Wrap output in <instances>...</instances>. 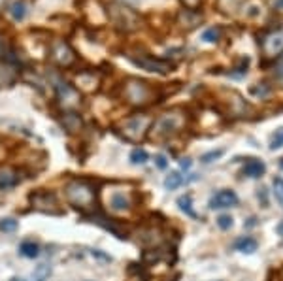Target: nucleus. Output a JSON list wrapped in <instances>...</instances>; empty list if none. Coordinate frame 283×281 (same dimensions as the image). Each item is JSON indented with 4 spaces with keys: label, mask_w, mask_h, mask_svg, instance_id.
I'll return each mask as SVG.
<instances>
[{
    "label": "nucleus",
    "mask_w": 283,
    "mask_h": 281,
    "mask_svg": "<svg viewBox=\"0 0 283 281\" xmlns=\"http://www.w3.org/2000/svg\"><path fill=\"white\" fill-rule=\"evenodd\" d=\"M14 80V74H12V70L8 68V66H0V85H4V83H8V81Z\"/></svg>",
    "instance_id": "obj_28"
},
{
    "label": "nucleus",
    "mask_w": 283,
    "mask_h": 281,
    "mask_svg": "<svg viewBox=\"0 0 283 281\" xmlns=\"http://www.w3.org/2000/svg\"><path fill=\"white\" fill-rule=\"evenodd\" d=\"M217 224H219V229L226 231V229H230V227H232V217L230 215H219L217 217Z\"/></svg>",
    "instance_id": "obj_30"
},
{
    "label": "nucleus",
    "mask_w": 283,
    "mask_h": 281,
    "mask_svg": "<svg viewBox=\"0 0 283 281\" xmlns=\"http://www.w3.org/2000/svg\"><path fill=\"white\" fill-rule=\"evenodd\" d=\"M181 125V119L176 116V114H164L163 117H159L155 123H153V132L159 134V136L168 138L170 134H174Z\"/></svg>",
    "instance_id": "obj_7"
},
{
    "label": "nucleus",
    "mask_w": 283,
    "mask_h": 281,
    "mask_svg": "<svg viewBox=\"0 0 283 281\" xmlns=\"http://www.w3.org/2000/svg\"><path fill=\"white\" fill-rule=\"evenodd\" d=\"M177 206H179V209L185 211L189 217H197V213H195V209H193V206H191V195L179 196V198H177Z\"/></svg>",
    "instance_id": "obj_18"
},
{
    "label": "nucleus",
    "mask_w": 283,
    "mask_h": 281,
    "mask_svg": "<svg viewBox=\"0 0 283 281\" xmlns=\"http://www.w3.org/2000/svg\"><path fill=\"white\" fill-rule=\"evenodd\" d=\"M63 123H64V127L68 129V132H76V130H79V127H81V119H79L76 114H66Z\"/></svg>",
    "instance_id": "obj_17"
},
{
    "label": "nucleus",
    "mask_w": 283,
    "mask_h": 281,
    "mask_svg": "<svg viewBox=\"0 0 283 281\" xmlns=\"http://www.w3.org/2000/svg\"><path fill=\"white\" fill-rule=\"evenodd\" d=\"M51 61H53L57 66H70V65H74L76 55H74L72 47L66 42L55 40V42L51 43Z\"/></svg>",
    "instance_id": "obj_4"
},
{
    "label": "nucleus",
    "mask_w": 283,
    "mask_h": 281,
    "mask_svg": "<svg viewBox=\"0 0 283 281\" xmlns=\"http://www.w3.org/2000/svg\"><path fill=\"white\" fill-rule=\"evenodd\" d=\"M181 168H183V170H189V168H191V160H189V159L181 160Z\"/></svg>",
    "instance_id": "obj_33"
},
{
    "label": "nucleus",
    "mask_w": 283,
    "mask_h": 281,
    "mask_svg": "<svg viewBox=\"0 0 283 281\" xmlns=\"http://www.w3.org/2000/svg\"><path fill=\"white\" fill-rule=\"evenodd\" d=\"M223 153H225V149H217V151L206 153V155H202V162H204V164H208V162H213V160L221 159V157H223Z\"/></svg>",
    "instance_id": "obj_27"
},
{
    "label": "nucleus",
    "mask_w": 283,
    "mask_h": 281,
    "mask_svg": "<svg viewBox=\"0 0 283 281\" xmlns=\"http://www.w3.org/2000/svg\"><path fill=\"white\" fill-rule=\"evenodd\" d=\"M130 61L134 63L136 66H140L144 70H149V72H159V74H168L174 65L168 63V61H161V59H153L149 55H140V57H130Z\"/></svg>",
    "instance_id": "obj_6"
},
{
    "label": "nucleus",
    "mask_w": 283,
    "mask_h": 281,
    "mask_svg": "<svg viewBox=\"0 0 283 281\" xmlns=\"http://www.w3.org/2000/svg\"><path fill=\"white\" fill-rule=\"evenodd\" d=\"M264 172H266V166L259 159H249L248 162H246V166H244V174H246L248 178H261Z\"/></svg>",
    "instance_id": "obj_12"
},
{
    "label": "nucleus",
    "mask_w": 283,
    "mask_h": 281,
    "mask_svg": "<svg viewBox=\"0 0 283 281\" xmlns=\"http://www.w3.org/2000/svg\"><path fill=\"white\" fill-rule=\"evenodd\" d=\"M276 78L283 83V55L279 57L277 61V66H276Z\"/></svg>",
    "instance_id": "obj_31"
},
{
    "label": "nucleus",
    "mask_w": 283,
    "mask_h": 281,
    "mask_svg": "<svg viewBox=\"0 0 283 281\" xmlns=\"http://www.w3.org/2000/svg\"><path fill=\"white\" fill-rule=\"evenodd\" d=\"M15 183H17V176L10 168H0V191L14 187Z\"/></svg>",
    "instance_id": "obj_14"
},
{
    "label": "nucleus",
    "mask_w": 283,
    "mask_h": 281,
    "mask_svg": "<svg viewBox=\"0 0 283 281\" xmlns=\"http://www.w3.org/2000/svg\"><path fill=\"white\" fill-rule=\"evenodd\" d=\"M112 206L117 211H125L128 208V200L125 198V195H113L112 196Z\"/></svg>",
    "instance_id": "obj_21"
},
{
    "label": "nucleus",
    "mask_w": 283,
    "mask_h": 281,
    "mask_svg": "<svg viewBox=\"0 0 283 281\" xmlns=\"http://www.w3.org/2000/svg\"><path fill=\"white\" fill-rule=\"evenodd\" d=\"M30 200H32V204H34L36 208L45 211V213H53V215L61 213V209H57L55 195H51V193L40 191V193H36V195H30Z\"/></svg>",
    "instance_id": "obj_9"
},
{
    "label": "nucleus",
    "mask_w": 283,
    "mask_h": 281,
    "mask_svg": "<svg viewBox=\"0 0 283 281\" xmlns=\"http://www.w3.org/2000/svg\"><path fill=\"white\" fill-rule=\"evenodd\" d=\"M10 281H23V279H19V277H12Z\"/></svg>",
    "instance_id": "obj_37"
},
{
    "label": "nucleus",
    "mask_w": 283,
    "mask_h": 281,
    "mask_svg": "<svg viewBox=\"0 0 283 281\" xmlns=\"http://www.w3.org/2000/svg\"><path fill=\"white\" fill-rule=\"evenodd\" d=\"M238 204V196L234 191L230 189H223L219 193H215L210 200V208L212 209H225V208H232Z\"/></svg>",
    "instance_id": "obj_11"
},
{
    "label": "nucleus",
    "mask_w": 283,
    "mask_h": 281,
    "mask_svg": "<svg viewBox=\"0 0 283 281\" xmlns=\"http://www.w3.org/2000/svg\"><path fill=\"white\" fill-rule=\"evenodd\" d=\"M151 96V89H149L144 81L132 80L127 85V98L132 104H146Z\"/></svg>",
    "instance_id": "obj_8"
},
{
    "label": "nucleus",
    "mask_w": 283,
    "mask_h": 281,
    "mask_svg": "<svg viewBox=\"0 0 283 281\" xmlns=\"http://www.w3.org/2000/svg\"><path fill=\"white\" fill-rule=\"evenodd\" d=\"M276 231H277V234H279V236H281V238H283V223L277 224V227H276Z\"/></svg>",
    "instance_id": "obj_35"
},
{
    "label": "nucleus",
    "mask_w": 283,
    "mask_h": 281,
    "mask_svg": "<svg viewBox=\"0 0 283 281\" xmlns=\"http://www.w3.org/2000/svg\"><path fill=\"white\" fill-rule=\"evenodd\" d=\"M8 0H0V10H2V8H4V4H6Z\"/></svg>",
    "instance_id": "obj_36"
},
{
    "label": "nucleus",
    "mask_w": 283,
    "mask_h": 281,
    "mask_svg": "<svg viewBox=\"0 0 283 281\" xmlns=\"http://www.w3.org/2000/svg\"><path fill=\"white\" fill-rule=\"evenodd\" d=\"M272 185H274V195H276V200L279 202V204H283V178H274Z\"/></svg>",
    "instance_id": "obj_24"
},
{
    "label": "nucleus",
    "mask_w": 283,
    "mask_h": 281,
    "mask_svg": "<svg viewBox=\"0 0 283 281\" xmlns=\"http://www.w3.org/2000/svg\"><path fill=\"white\" fill-rule=\"evenodd\" d=\"M181 4L185 6L187 12H197V10H200L202 0H181Z\"/></svg>",
    "instance_id": "obj_29"
},
{
    "label": "nucleus",
    "mask_w": 283,
    "mask_h": 281,
    "mask_svg": "<svg viewBox=\"0 0 283 281\" xmlns=\"http://www.w3.org/2000/svg\"><path fill=\"white\" fill-rule=\"evenodd\" d=\"M279 147H283V127L274 132L272 142H270V149H279Z\"/></svg>",
    "instance_id": "obj_25"
},
{
    "label": "nucleus",
    "mask_w": 283,
    "mask_h": 281,
    "mask_svg": "<svg viewBox=\"0 0 283 281\" xmlns=\"http://www.w3.org/2000/svg\"><path fill=\"white\" fill-rule=\"evenodd\" d=\"M155 164L159 166L161 170H164V168L168 166V162H166V157H164V155H157V157H155Z\"/></svg>",
    "instance_id": "obj_32"
},
{
    "label": "nucleus",
    "mask_w": 283,
    "mask_h": 281,
    "mask_svg": "<svg viewBox=\"0 0 283 281\" xmlns=\"http://www.w3.org/2000/svg\"><path fill=\"white\" fill-rule=\"evenodd\" d=\"M221 38V29L219 27H212V29H208L202 32V40H206V42H217Z\"/></svg>",
    "instance_id": "obj_22"
},
{
    "label": "nucleus",
    "mask_w": 283,
    "mask_h": 281,
    "mask_svg": "<svg viewBox=\"0 0 283 281\" xmlns=\"http://www.w3.org/2000/svg\"><path fill=\"white\" fill-rule=\"evenodd\" d=\"M257 247H259V244L251 236H244V238L236 240V244H234V249L240 253H253L257 251Z\"/></svg>",
    "instance_id": "obj_13"
},
{
    "label": "nucleus",
    "mask_w": 283,
    "mask_h": 281,
    "mask_svg": "<svg viewBox=\"0 0 283 281\" xmlns=\"http://www.w3.org/2000/svg\"><path fill=\"white\" fill-rule=\"evenodd\" d=\"M281 168H283V159H281Z\"/></svg>",
    "instance_id": "obj_39"
},
{
    "label": "nucleus",
    "mask_w": 283,
    "mask_h": 281,
    "mask_svg": "<svg viewBox=\"0 0 283 281\" xmlns=\"http://www.w3.org/2000/svg\"><path fill=\"white\" fill-rule=\"evenodd\" d=\"M2 49H4V47H2V42H0V57H2Z\"/></svg>",
    "instance_id": "obj_38"
},
{
    "label": "nucleus",
    "mask_w": 283,
    "mask_h": 281,
    "mask_svg": "<svg viewBox=\"0 0 283 281\" xmlns=\"http://www.w3.org/2000/svg\"><path fill=\"white\" fill-rule=\"evenodd\" d=\"M259 47L266 59H279L283 55V23L268 27L259 34Z\"/></svg>",
    "instance_id": "obj_1"
},
{
    "label": "nucleus",
    "mask_w": 283,
    "mask_h": 281,
    "mask_svg": "<svg viewBox=\"0 0 283 281\" xmlns=\"http://www.w3.org/2000/svg\"><path fill=\"white\" fill-rule=\"evenodd\" d=\"M151 119L149 117H132V119H128L125 125H123V132H125V136L128 140H140V138L146 136V132L149 130V125H151Z\"/></svg>",
    "instance_id": "obj_5"
},
{
    "label": "nucleus",
    "mask_w": 283,
    "mask_h": 281,
    "mask_svg": "<svg viewBox=\"0 0 283 281\" xmlns=\"http://www.w3.org/2000/svg\"><path fill=\"white\" fill-rule=\"evenodd\" d=\"M110 19L113 21V25L121 30H136L140 25V15L136 14L132 8L125 6V4H110Z\"/></svg>",
    "instance_id": "obj_3"
},
{
    "label": "nucleus",
    "mask_w": 283,
    "mask_h": 281,
    "mask_svg": "<svg viewBox=\"0 0 283 281\" xmlns=\"http://www.w3.org/2000/svg\"><path fill=\"white\" fill-rule=\"evenodd\" d=\"M66 198L79 209H91L95 204V191L85 181H72L66 185Z\"/></svg>",
    "instance_id": "obj_2"
},
{
    "label": "nucleus",
    "mask_w": 283,
    "mask_h": 281,
    "mask_svg": "<svg viewBox=\"0 0 283 281\" xmlns=\"http://www.w3.org/2000/svg\"><path fill=\"white\" fill-rule=\"evenodd\" d=\"M10 14L14 17L15 21H23L25 19V15H27V6H25V2H15L12 10H10Z\"/></svg>",
    "instance_id": "obj_19"
},
{
    "label": "nucleus",
    "mask_w": 283,
    "mask_h": 281,
    "mask_svg": "<svg viewBox=\"0 0 283 281\" xmlns=\"http://www.w3.org/2000/svg\"><path fill=\"white\" fill-rule=\"evenodd\" d=\"M17 229V221L12 219V217H8V219H2L0 221V231L2 232H14Z\"/></svg>",
    "instance_id": "obj_26"
},
{
    "label": "nucleus",
    "mask_w": 283,
    "mask_h": 281,
    "mask_svg": "<svg viewBox=\"0 0 283 281\" xmlns=\"http://www.w3.org/2000/svg\"><path fill=\"white\" fill-rule=\"evenodd\" d=\"M149 159V155L144 149H134V151L130 153V160H132V164H146Z\"/></svg>",
    "instance_id": "obj_23"
},
{
    "label": "nucleus",
    "mask_w": 283,
    "mask_h": 281,
    "mask_svg": "<svg viewBox=\"0 0 283 281\" xmlns=\"http://www.w3.org/2000/svg\"><path fill=\"white\" fill-rule=\"evenodd\" d=\"M183 185V176L179 172H172L170 176H166V180H164V187L168 189V191H176L177 187H181Z\"/></svg>",
    "instance_id": "obj_16"
},
{
    "label": "nucleus",
    "mask_w": 283,
    "mask_h": 281,
    "mask_svg": "<svg viewBox=\"0 0 283 281\" xmlns=\"http://www.w3.org/2000/svg\"><path fill=\"white\" fill-rule=\"evenodd\" d=\"M50 272L51 270L48 264H40V266L32 272V281H45L48 277H50Z\"/></svg>",
    "instance_id": "obj_20"
},
{
    "label": "nucleus",
    "mask_w": 283,
    "mask_h": 281,
    "mask_svg": "<svg viewBox=\"0 0 283 281\" xmlns=\"http://www.w3.org/2000/svg\"><path fill=\"white\" fill-rule=\"evenodd\" d=\"M19 253H21L23 257H27V259H36L40 255V247L34 242H23L19 245Z\"/></svg>",
    "instance_id": "obj_15"
},
{
    "label": "nucleus",
    "mask_w": 283,
    "mask_h": 281,
    "mask_svg": "<svg viewBox=\"0 0 283 281\" xmlns=\"http://www.w3.org/2000/svg\"><path fill=\"white\" fill-rule=\"evenodd\" d=\"M274 8L276 10H283V0H274Z\"/></svg>",
    "instance_id": "obj_34"
},
{
    "label": "nucleus",
    "mask_w": 283,
    "mask_h": 281,
    "mask_svg": "<svg viewBox=\"0 0 283 281\" xmlns=\"http://www.w3.org/2000/svg\"><path fill=\"white\" fill-rule=\"evenodd\" d=\"M57 96H59V102L64 106V109H74L79 106V94L72 89L70 85L66 83H59L57 87Z\"/></svg>",
    "instance_id": "obj_10"
}]
</instances>
